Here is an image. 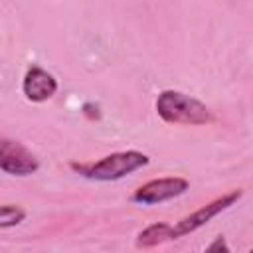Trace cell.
<instances>
[{"mask_svg": "<svg viewBox=\"0 0 253 253\" xmlns=\"http://www.w3.org/2000/svg\"><path fill=\"white\" fill-rule=\"evenodd\" d=\"M40 168L38 158L18 140L0 136V170L10 176H30Z\"/></svg>", "mask_w": 253, "mask_h": 253, "instance_id": "5b68a950", "label": "cell"}, {"mask_svg": "<svg viewBox=\"0 0 253 253\" xmlns=\"http://www.w3.org/2000/svg\"><path fill=\"white\" fill-rule=\"evenodd\" d=\"M243 196V190H233L229 194H223L219 198H215L213 202L202 206L200 210H196L194 213L182 217L176 225H172V239H178V237H184L200 227H204L210 219H213L215 215H219L221 211H225L227 208H231L239 198Z\"/></svg>", "mask_w": 253, "mask_h": 253, "instance_id": "3957f363", "label": "cell"}, {"mask_svg": "<svg viewBox=\"0 0 253 253\" xmlns=\"http://www.w3.org/2000/svg\"><path fill=\"white\" fill-rule=\"evenodd\" d=\"M150 158L144 152L138 150H123V152H113L109 156H103L101 160L95 162H71V170L77 172L79 176L87 180H97V182H113L121 180L138 168L146 166Z\"/></svg>", "mask_w": 253, "mask_h": 253, "instance_id": "6da1fadb", "label": "cell"}, {"mask_svg": "<svg viewBox=\"0 0 253 253\" xmlns=\"http://www.w3.org/2000/svg\"><path fill=\"white\" fill-rule=\"evenodd\" d=\"M204 253H231V251H229V247H227L225 237H223V235H217V237L206 247Z\"/></svg>", "mask_w": 253, "mask_h": 253, "instance_id": "9c48e42d", "label": "cell"}, {"mask_svg": "<svg viewBox=\"0 0 253 253\" xmlns=\"http://www.w3.org/2000/svg\"><path fill=\"white\" fill-rule=\"evenodd\" d=\"M188 188H190V182L186 178H180V176L156 178V180H150V182L142 184L140 188H136L132 194V202L142 204V206L162 204V202H168L172 198L186 194Z\"/></svg>", "mask_w": 253, "mask_h": 253, "instance_id": "277c9868", "label": "cell"}, {"mask_svg": "<svg viewBox=\"0 0 253 253\" xmlns=\"http://www.w3.org/2000/svg\"><path fill=\"white\" fill-rule=\"evenodd\" d=\"M26 219V210L14 204H4L0 206V229L14 227Z\"/></svg>", "mask_w": 253, "mask_h": 253, "instance_id": "ba28073f", "label": "cell"}, {"mask_svg": "<svg viewBox=\"0 0 253 253\" xmlns=\"http://www.w3.org/2000/svg\"><path fill=\"white\" fill-rule=\"evenodd\" d=\"M22 91L26 95L28 101L32 103H43L47 99H51L57 91V79L47 73L45 69L38 67V65H32L26 75H24V81H22Z\"/></svg>", "mask_w": 253, "mask_h": 253, "instance_id": "8992f818", "label": "cell"}, {"mask_svg": "<svg viewBox=\"0 0 253 253\" xmlns=\"http://www.w3.org/2000/svg\"><path fill=\"white\" fill-rule=\"evenodd\" d=\"M172 239V225L170 223H164V221H158V223H152L148 227H144L138 237H136V247L140 249H148V247H156L164 241Z\"/></svg>", "mask_w": 253, "mask_h": 253, "instance_id": "52a82bcc", "label": "cell"}, {"mask_svg": "<svg viewBox=\"0 0 253 253\" xmlns=\"http://www.w3.org/2000/svg\"><path fill=\"white\" fill-rule=\"evenodd\" d=\"M156 113L162 121L172 125H206L213 119L211 111L202 101L174 89H166L158 95Z\"/></svg>", "mask_w": 253, "mask_h": 253, "instance_id": "7a4b0ae2", "label": "cell"}]
</instances>
